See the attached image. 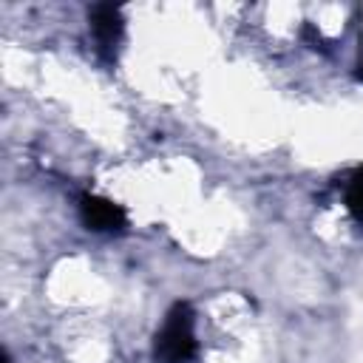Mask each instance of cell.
I'll return each instance as SVG.
<instances>
[{
    "instance_id": "6da1fadb",
    "label": "cell",
    "mask_w": 363,
    "mask_h": 363,
    "mask_svg": "<svg viewBox=\"0 0 363 363\" xmlns=\"http://www.w3.org/2000/svg\"><path fill=\"white\" fill-rule=\"evenodd\" d=\"M199 352L196 343V326L187 306H176L156 335V357L162 363H190Z\"/></svg>"
},
{
    "instance_id": "7a4b0ae2",
    "label": "cell",
    "mask_w": 363,
    "mask_h": 363,
    "mask_svg": "<svg viewBox=\"0 0 363 363\" xmlns=\"http://www.w3.org/2000/svg\"><path fill=\"white\" fill-rule=\"evenodd\" d=\"M82 216H85V224L94 227V230L113 233V230H119L125 224L119 207L113 201H108V199H85L82 201Z\"/></svg>"
},
{
    "instance_id": "3957f363",
    "label": "cell",
    "mask_w": 363,
    "mask_h": 363,
    "mask_svg": "<svg viewBox=\"0 0 363 363\" xmlns=\"http://www.w3.org/2000/svg\"><path fill=\"white\" fill-rule=\"evenodd\" d=\"M346 207L363 224V170H357L346 184Z\"/></svg>"
}]
</instances>
